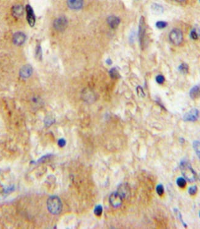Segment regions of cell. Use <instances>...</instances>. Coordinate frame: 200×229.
Here are the masks:
<instances>
[{
  "label": "cell",
  "mask_w": 200,
  "mask_h": 229,
  "mask_svg": "<svg viewBox=\"0 0 200 229\" xmlns=\"http://www.w3.org/2000/svg\"><path fill=\"white\" fill-rule=\"evenodd\" d=\"M180 169L184 178L190 182H193L198 180V175L190 163L186 160H182L180 163Z\"/></svg>",
  "instance_id": "obj_1"
},
{
  "label": "cell",
  "mask_w": 200,
  "mask_h": 229,
  "mask_svg": "<svg viewBox=\"0 0 200 229\" xmlns=\"http://www.w3.org/2000/svg\"><path fill=\"white\" fill-rule=\"evenodd\" d=\"M47 206L48 209L52 215H59L62 209L61 200L57 196H51L48 198Z\"/></svg>",
  "instance_id": "obj_2"
},
{
  "label": "cell",
  "mask_w": 200,
  "mask_h": 229,
  "mask_svg": "<svg viewBox=\"0 0 200 229\" xmlns=\"http://www.w3.org/2000/svg\"><path fill=\"white\" fill-rule=\"evenodd\" d=\"M146 29L147 26L145 24V18L143 16H141L140 20H139V24H138V39H139L140 45L142 49L144 47L145 44V39L146 36Z\"/></svg>",
  "instance_id": "obj_3"
},
{
  "label": "cell",
  "mask_w": 200,
  "mask_h": 229,
  "mask_svg": "<svg viewBox=\"0 0 200 229\" xmlns=\"http://www.w3.org/2000/svg\"><path fill=\"white\" fill-rule=\"evenodd\" d=\"M169 39L172 44L175 45H179L183 41V33L180 29L174 28L172 29L170 33H169Z\"/></svg>",
  "instance_id": "obj_4"
},
{
  "label": "cell",
  "mask_w": 200,
  "mask_h": 229,
  "mask_svg": "<svg viewBox=\"0 0 200 229\" xmlns=\"http://www.w3.org/2000/svg\"><path fill=\"white\" fill-rule=\"evenodd\" d=\"M109 202L113 207L118 208L122 204L123 198L118 192H114L109 197Z\"/></svg>",
  "instance_id": "obj_5"
},
{
  "label": "cell",
  "mask_w": 200,
  "mask_h": 229,
  "mask_svg": "<svg viewBox=\"0 0 200 229\" xmlns=\"http://www.w3.org/2000/svg\"><path fill=\"white\" fill-rule=\"evenodd\" d=\"M68 25L67 19L64 17H60L56 19L54 22V27L57 31L62 32L66 28Z\"/></svg>",
  "instance_id": "obj_6"
},
{
  "label": "cell",
  "mask_w": 200,
  "mask_h": 229,
  "mask_svg": "<svg viewBox=\"0 0 200 229\" xmlns=\"http://www.w3.org/2000/svg\"><path fill=\"white\" fill-rule=\"evenodd\" d=\"M198 117L199 111L196 108H193L183 115V120L185 122H195L198 120Z\"/></svg>",
  "instance_id": "obj_7"
},
{
  "label": "cell",
  "mask_w": 200,
  "mask_h": 229,
  "mask_svg": "<svg viewBox=\"0 0 200 229\" xmlns=\"http://www.w3.org/2000/svg\"><path fill=\"white\" fill-rule=\"evenodd\" d=\"M26 12H27V19L31 26H33L35 23V16L33 12L32 8L30 5H27L26 6Z\"/></svg>",
  "instance_id": "obj_8"
},
{
  "label": "cell",
  "mask_w": 200,
  "mask_h": 229,
  "mask_svg": "<svg viewBox=\"0 0 200 229\" xmlns=\"http://www.w3.org/2000/svg\"><path fill=\"white\" fill-rule=\"evenodd\" d=\"M67 5L68 8L72 10L81 9L84 4L83 0H67Z\"/></svg>",
  "instance_id": "obj_9"
},
{
  "label": "cell",
  "mask_w": 200,
  "mask_h": 229,
  "mask_svg": "<svg viewBox=\"0 0 200 229\" xmlns=\"http://www.w3.org/2000/svg\"><path fill=\"white\" fill-rule=\"evenodd\" d=\"M13 42L17 45L23 44L26 40V36L22 32H17L13 36Z\"/></svg>",
  "instance_id": "obj_10"
},
{
  "label": "cell",
  "mask_w": 200,
  "mask_h": 229,
  "mask_svg": "<svg viewBox=\"0 0 200 229\" xmlns=\"http://www.w3.org/2000/svg\"><path fill=\"white\" fill-rule=\"evenodd\" d=\"M33 73V69L30 65L24 66L20 71V76L22 78H28L32 75Z\"/></svg>",
  "instance_id": "obj_11"
},
{
  "label": "cell",
  "mask_w": 200,
  "mask_h": 229,
  "mask_svg": "<svg viewBox=\"0 0 200 229\" xmlns=\"http://www.w3.org/2000/svg\"><path fill=\"white\" fill-rule=\"evenodd\" d=\"M121 22L120 19L115 16H110L107 18V23L112 29L116 28Z\"/></svg>",
  "instance_id": "obj_12"
},
{
  "label": "cell",
  "mask_w": 200,
  "mask_h": 229,
  "mask_svg": "<svg viewBox=\"0 0 200 229\" xmlns=\"http://www.w3.org/2000/svg\"><path fill=\"white\" fill-rule=\"evenodd\" d=\"M12 15L15 17H19L24 14V8L21 5H15L12 9Z\"/></svg>",
  "instance_id": "obj_13"
},
{
  "label": "cell",
  "mask_w": 200,
  "mask_h": 229,
  "mask_svg": "<svg viewBox=\"0 0 200 229\" xmlns=\"http://www.w3.org/2000/svg\"><path fill=\"white\" fill-rule=\"evenodd\" d=\"M83 97L84 98V99L86 101H87V102L92 101L94 100V99L95 98L94 93L92 92V91H90V90H89V89H86V90H85L83 91Z\"/></svg>",
  "instance_id": "obj_14"
},
{
  "label": "cell",
  "mask_w": 200,
  "mask_h": 229,
  "mask_svg": "<svg viewBox=\"0 0 200 229\" xmlns=\"http://www.w3.org/2000/svg\"><path fill=\"white\" fill-rule=\"evenodd\" d=\"M151 11L155 14H161L164 12V8L159 4L153 3L151 5Z\"/></svg>",
  "instance_id": "obj_15"
},
{
  "label": "cell",
  "mask_w": 200,
  "mask_h": 229,
  "mask_svg": "<svg viewBox=\"0 0 200 229\" xmlns=\"http://www.w3.org/2000/svg\"><path fill=\"white\" fill-rule=\"evenodd\" d=\"M190 97L192 99L195 100L197 98L199 95V86L195 85L192 87L190 91Z\"/></svg>",
  "instance_id": "obj_16"
},
{
  "label": "cell",
  "mask_w": 200,
  "mask_h": 229,
  "mask_svg": "<svg viewBox=\"0 0 200 229\" xmlns=\"http://www.w3.org/2000/svg\"><path fill=\"white\" fill-rule=\"evenodd\" d=\"M118 192L122 196L123 199L128 195V187L126 186L125 184H121L119 186Z\"/></svg>",
  "instance_id": "obj_17"
},
{
  "label": "cell",
  "mask_w": 200,
  "mask_h": 229,
  "mask_svg": "<svg viewBox=\"0 0 200 229\" xmlns=\"http://www.w3.org/2000/svg\"><path fill=\"white\" fill-rule=\"evenodd\" d=\"M176 183L180 188H184L187 185V180L183 177H179L177 179Z\"/></svg>",
  "instance_id": "obj_18"
},
{
  "label": "cell",
  "mask_w": 200,
  "mask_h": 229,
  "mask_svg": "<svg viewBox=\"0 0 200 229\" xmlns=\"http://www.w3.org/2000/svg\"><path fill=\"white\" fill-rule=\"evenodd\" d=\"M199 146H200V143H199V141L198 140H195L193 141V149L196 152V154L198 157V159L200 158V148H199Z\"/></svg>",
  "instance_id": "obj_19"
},
{
  "label": "cell",
  "mask_w": 200,
  "mask_h": 229,
  "mask_svg": "<svg viewBox=\"0 0 200 229\" xmlns=\"http://www.w3.org/2000/svg\"><path fill=\"white\" fill-rule=\"evenodd\" d=\"M179 71L183 74H187L189 72V66L186 63H182L178 68Z\"/></svg>",
  "instance_id": "obj_20"
},
{
  "label": "cell",
  "mask_w": 200,
  "mask_h": 229,
  "mask_svg": "<svg viewBox=\"0 0 200 229\" xmlns=\"http://www.w3.org/2000/svg\"><path fill=\"white\" fill-rule=\"evenodd\" d=\"M109 74H110V77L112 79H118L120 76L119 72L116 68H112L109 71Z\"/></svg>",
  "instance_id": "obj_21"
},
{
  "label": "cell",
  "mask_w": 200,
  "mask_h": 229,
  "mask_svg": "<svg viewBox=\"0 0 200 229\" xmlns=\"http://www.w3.org/2000/svg\"><path fill=\"white\" fill-rule=\"evenodd\" d=\"M102 211H103V208H102V206L100 205H97L95 207L94 210V212L95 214V215L96 216H98V217H100L102 215Z\"/></svg>",
  "instance_id": "obj_22"
},
{
  "label": "cell",
  "mask_w": 200,
  "mask_h": 229,
  "mask_svg": "<svg viewBox=\"0 0 200 229\" xmlns=\"http://www.w3.org/2000/svg\"><path fill=\"white\" fill-rule=\"evenodd\" d=\"M174 212H175L176 213V212L178 213V217H179V219H180L181 223L182 224L183 226L185 228H187V224H186V222H185L183 221V219H182V215L181 212L179 211V209H178L177 208H174Z\"/></svg>",
  "instance_id": "obj_23"
},
{
  "label": "cell",
  "mask_w": 200,
  "mask_h": 229,
  "mask_svg": "<svg viewBox=\"0 0 200 229\" xmlns=\"http://www.w3.org/2000/svg\"><path fill=\"white\" fill-rule=\"evenodd\" d=\"M156 190H157V193H158V195L159 196H162L164 193V189L163 185L161 184H159L158 185H157V188H156Z\"/></svg>",
  "instance_id": "obj_24"
},
{
  "label": "cell",
  "mask_w": 200,
  "mask_h": 229,
  "mask_svg": "<svg viewBox=\"0 0 200 229\" xmlns=\"http://www.w3.org/2000/svg\"><path fill=\"white\" fill-rule=\"evenodd\" d=\"M197 191H198V187L196 186H190L189 189H188V192L189 193L193 196V195H195L196 193H197Z\"/></svg>",
  "instance_id": "obj_25"
},
{
  "label": "cell",
  "mask_w": 200,
  "mask_h": 229,
  "mask_svg": "<svg viewBox=\"0 0 200 229\" xmlns=\"http://www.w3.org/2000/svg\"><path fill=\"white\" fill-rule=\"evenodd\" d=\"M167 26V23L164 21H158L156 23V26L159 29H163Z\"/></svg>",
  "instance_id": "obj_26"
},
{
  "label": "cell",
  "mask_w": 200,
  "mask_h": 229,
  "mask_svg": "<svg viewBox=\"0 0 200 229\" xmlns=\"http://www.w3.org/2000/svg\"><path fill=\"white\" fill-rule=\"evenodd\" d=\"M136 90H137V95L138 96L141 97H144L145 96L144 91V90H143V88H142L141 86H137Z\"/></svg>",
  "instance_id": "obj_27"
},
{
  "label": "cell",
  "mask_w": 200,
  "mask_h": 229,
  "mask_svg": "<svg viewBox=\"0 0 200 229\" xmlns=\"http://www.w3.org/2000/svg\"><path fill=\"white\" fill-rule=\"evenodd\" d=\"M156 81L158 84H162L164 83V81H165V78L164 77V76L161 75V74H159L158 76H157L156 77Z\"/></svg>",
  "instance_id": "obj_28"
},
{
  "label": "cell",
  "mask_w": 200,
  "mask_h": 229,
  "mask_svg": "<svg viewBox=\"0 0 200 229\" xmlns=\"http://www.w3.org/2000/svg\"><path fill=\"white\" fill-rule=\"evenodd\" d=\"M198 33L197 32L196 29H193V30H192V32L190 33V36H191V38L193 39H197L198 38Z\"/></svg>",
  "instance_id": "obj_29"
},
{
  "label": "cell",
  "mask_w": 200,
  "mask_h": 229,
  "mask_svg": "<svg viewBox=\"0 0 200 229\" xmlns=\"http://www.w3.org/2000/svg\"><path fill=\"white\" fill-rule=\"evenodd\" d=\"M66 144V141L65 139L64 138H60L59 140L58 141V145L60 147H63L65 146Z\"/></svg>",
  "instance_id": "obj_30"
},
{
  "label": "cell",
  "mask_w": 200,
  "mask_h": 229,
  "mask_svg": "<svg viewBox=\"0 0 200 229\" xmlns=\"http://www.w3.org/2000/svg\"><path fill=\"white\" fill-rule=\"evenodd\" d=\"M37 57L38 58H41V57H42V51H41V48L40 46L37 47Z\"/></svg>",
  "instance_id": "obj_31"
},
{
  "label": "cell",
  "mask_w": 200,
  "mask_h": 229,
  "mask_svg": "<svg viewBox=\"0 0 200 229\" xmlns=\"http://www.w3.org/2000/svg\"><path fill=\"white\" fill-rule=\"evenodd\" d=\"M51 155H46V156H43V157H42L39 160H38V162H40V163H41V162H46V160H47L48 159H49L50 157H51Z\"/></svg>",
  "instance_id": "obj_32"
},
{
  "label": "cell",
  "mask_w": 200,
  "mask_h": 229,
  "mask_svg": "<svg viewBox=\"0 0 200 229\" xmlns=\"http://www.w3.org/2000/svg\"><path fill=\"white\" fill-rule=\"evenodd\" d=\"M106 63L107 64H109V65H111L112 63V60L110 59V58H109V59H107V60L106 61Z\"/></svg>",
  "instance_id": "obj_33"
},
{
  "label": "cell",
  "mask_w": 200,
  "mask_h": 229,
  "mask_svg": "<svg viewBox=\"0 0 200 229\" xmlns=\"http://www.w3.org/2000/svg\"><path fill=\"white\" fill-rule=\"evenodd\" d=\"M179 142L180 143H185V139L183 138H179Z\"/></svg>",
  "instance_id": "obj_34"
},
{
  "label": "cell",
  "mask_w": 200,
  "mask_h": 229,
  "mask_svg": "<svg viewBox=\"0 0 200 229\" xmlns=\"http://www.w3.org/2000/svg\"><path fill=\"white\" fill-rule=\"evenodd\" d=\"M172 1H175L176 2H179V3H182V2H183L186 1V0H172Z\"/></svg>",
  "instance_id": "obj_35"
}]
</instances>
